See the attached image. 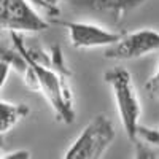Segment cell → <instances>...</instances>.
Returning a JSON list of instances; mask_svg holds the SVG:
<instances>
[{"instance_id":"1","label":"cell","mask_w":159,"mask_h":159,"mask_svg":"<svg viewBox=\"0 0 159 159\" xmlns=\"http://www.w3.org/2000/svg\"><path fill=\"white\" fill-rule=\"evenodd\" d=\"M11 40L19 57L24 62L27 84L43 92V96L56 113L57 121L72 124L75 121V108L73 97L67 83L69 72L56 67V65L48 67V62H42L30 49L25 48L19 32H11Z\"/></svg>"},{"instance_id":"2","label":"cell","mask_w":159,"mask_h":159,"mask_svg":"<svg viewBox=\"0 0 159 159\" xmlns=\"http://www.w3.org/2000/svg\"><path fill=\"white\" fill-rule=\"evenodd\" d=\"M103 78L113 91L126 135L132 143H135L137 129L140 126L139 121L142 116V107H140V100L134 88V83H132V76L126 69L116 67V69L108 70L103 75Z\"/></svg>"},{"instance_id":"3","label":"cell","mask_w":159,"mask_h":159,"mask_svg":"<svg viewBox=\"0 0 159 159\" xmlns=\"http://www.w3.org/2000/svg\"><path fill=\"white\" fill-rule=\"evenodd\" d=\"M115 140V129L108 116L97 115L64 154L65 159H99Z\"/></svg>"},{"instance_id":"4","label":"cell","mask_w":159,"mask_h":159,"mask_svg":"<svg viewBox=\"0 0 159 159\" xmlns=\"http://www.w3.org/2000/svg\"><path fill=\"white\" fill-rule=\"evenodd\" d=\"M49 24L27 0H0V29L10 32H43Z\"/></svg>"},{"instance_id":"5","label":"cell","mask_w":159,"mask_h":159,"mask_svg":"<svg viewBox=\"0 0 159 159\" xmlns=\"http://www.w3.org/2000/svg\"><path fill=\"white\" fill-rule=\"evenodd\" d=\"M156 49H159V32L153 29H142L130 34H123V37L116 43L107 48L105 57L129 61L142 57Z\"/></svg>"},{"instance_id":"6","label":"cell","mask_w":159,"mask_h":159,"mask_svg":"<svg viewBox=\"0 0 159 159\" xmlns=\"http://www.w3.org/2000/svg\"><path fill=\"white\" fill-rule=\"evenodd\" d=\"M62 24L69 30L70 43L78 49L110 46L123 37V34L119 32H111L94 24H86V22H62Z\"/></svg>"},{"instance_id":"7","label":"cell","mask_w":159,"mask_h":159,"mask_svg":"<svg viewBox=\"0 0 159 159\" xmlns=\"http://www.w3.org/2000/svg\"><path fill=\"white\" fill-rule=\"evenodd\" d=\"M64 2L70 3L76 10L96 13L99 16L108 18L115 24H119L129 11H134L147 0H64Z\"/></svg>"},{"instance_id":"8","label":"cell","mask_w":159,"mask_h":159,"mask_svg":"<svg viewBox=\"0 0 159 159\" xmlns=\"http://www.w3.org/2000/svg\"><path fill=\"white\" fill-rule=\"evenodd\" d=\"M27 115L29 107H25L24 103H8L0 100V134H5Z\"/></svg>"},{"instance_id":"9","label":"cell","mask_w":159,"mask_h":159,"mask_svg":"<svg viewBox=\"0 0 159 159\" xmlns=\"http://www.w3.org/2000/svg\"><path fill=\"white\" fill-rule=\"evenodd\" d=\"M139 142H142V143H150V145H157V147H159V130L145 127V126H139L135 143H139ZM135 143H134V145H135Z\"/></svg>"},{"instance_id":"10","label":"cell","mask_w":159,"mask_h":159,"mask_svg":"<svg viewBox=\"0 0 159 159\" xmlns=\"http://www.w3.org/2000/svg\"><path fill=\"white\" fill-rule=\"evenodd\" d=\"M10 65H11V56H2L0 57V89L5 84L8 73H10Z\"/></svg>"},{"instance_id":"11","label":"cell","mask_w":159,"mask_h":159,"mask_svg":"<svg viewBox=\"0 0 159 159\" xmlns=\"http://www.w3.org/2000/svg\"><path fill=\"white\" fill-rule=\"evenodd\" d=\"M147 89L151 92V94L159 100V65H157V70L156 73L150 78V81L147 83Z\"/></svg>"},{"instance_id":"12","label":"cell","mask_w":159,"mask_h":159,"mask_svg":"<svg viewBox=\"0 0 159 159\" xmlns=\"http://www.w3.org/2000/svg\"><path fill=\"white\" fill-rule=\"evenodd\" d=\"M3 157L5 159H29L30 153L25 151V150H19V151H15V153H10V154H7Z\"/></svg>"},{"instance_id":"13","label":"cell","mask_w":159,"mask_h":159,"mask_svg":"<svg viewBox=\"0 0 159 159\" xmlns=\"http://www.w3.org/2000/svg\"><path fill=\"white\" fill-rule=\"evenodd\" d=\"M43 2L49 7V10L52 11V13H57L59 10H57V3L59 2H64V0H43Z\"/></svg>"},{"instance_id":"14","label":"cell","mask_w":159,"mask_h":159,"mask_svg":"<svg viewBox=\"0 0 159 159\" xmlns=\"http://www.w3.org/2000/svg\"><path fill=\"white\" fill-rule=\"evenodd\" d=\"M27 2H30L32 5H35V7H38V8H42V10H46V11H49V13H52L51 10H49V7L43 2V0H27Z\"/></svg>"},{"instance_id":"15","label":"cell","mask_w":159,"mask_h":159,"mask_svg":"<svg viewBox=\"0 0 159 159\" xmlns=\"http://www.w3.org/2000/svg\"><path fill=\"white\" fill-rule=\"evenodd\" d=\"M2 148H3V134H0V154H2Z\"/></svg>"}]
</instances>
